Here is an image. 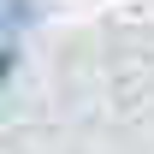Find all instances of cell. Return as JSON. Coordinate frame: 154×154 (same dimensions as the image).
<instances>
[{
  "mask_svg": "<svg viewBox=\"0 0 154 154\" xmlns=\"http://www.w3.org/2000/svg\"><path fill=\"white\" fill-rule=\"evenodd\" d=\"M12 71V42H0V77Z\"/></svg>",
  "mask_w": 154,
  "mask_h": 154,
  "instance_id": "cell-1",
  "label": "cell"
}]
</instances>
